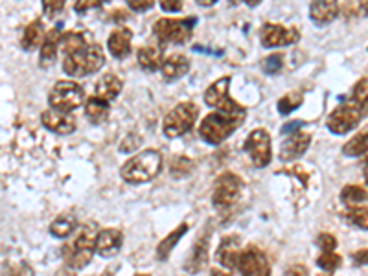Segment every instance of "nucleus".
<instances>
[{
	"instance_id": "obj_38",
	"label": "nucleus",
	"mask_w": 368,
	"mask_h": 276,
	"mask_svg": "<svg viewBox=\"0 0 368 276\" xmlns=\"http://www.w3.org/2000/svg\"><path fill=\"white\" fill-rule=\"evenodd\" d=\"M192 168H194V164H192L190 159L179 157V159H175V162H173L172 173L175 177H183V175H188V173L192 172Z\"/></svg>"
},
{
	"instance_id": "obj_54",
	"label": "nucleus",
	"mask_w": 368,
	"mask_h": 276,
	"mask_svg": "<svg viewBox=\"0 0 368 276\" xmlns=\"http://www.w3.org/2000/svg\"><path fill=\"white\" fill-rule=\"evenodd\" d=\"M102 276H115V275H113L111 271H107V273H104V275H102Z\"/></svg>"
},
{
	"instance_id": "obj_23",
	"label": "nucleus",
	"mask_w": 368,
	"mask_h": 276,
	"mask_svg": "<svg viewBox=\"0 0 368 276\" xmlns=\"http://www.w3.org/2000/svg\"><path fill=\"white\" fill-rule=\"evenodd\" d=\"M59 41H61V34H59L58 28H54L52 32H48L45 35V41L41 45V65L43 67H50V65L56 61V56H58V48H59Z\"/></svg>"
},
{
	"instance_id": "obj_49",
	"label": "nucleus",
	"mask_w": 368,
	"mask_h": 276,
	"mask_svg": "<svg viewBox=\"0 0 368 276\" xmlns=\"http://www.w3.org/2000/svg\"><path fill=\"white\" fill-rule=\"evenodd\" d=\"M359 107H361V111H363V115H368V96L367 98H363L361 102H359Z\"/></svg>"
},
{
	"instance_id": "obj_7",
	"label": "nucleus",
	"mask_w": 368,
	"mask_h": 276,
	"mask_svg": "<svg viewBox=\"0 0 368 276\" xmlns=\"http://www.w3.org/2000/svg\"><path fill=\"white\" fill-rule=\"evenodd\" d=\"M243 183L242 179L234 173H223L216 179L212 194V205L219 212H227L234 207L242 196Z\"/></svg>"
},
{
	"instance_id": "obj_46",
	"label": "nucleus",
	"mask_w": 368,
	"mask_h": 276,
	"mask_svg": "<svg viewBox=\"0 0 368 276\" xmlns=\"http://www.w3.org/2000/svg\"><path fill=\"white\" fill-rule=\"evenodd\" d=\"M354 264L356 265H367L368 264V249H365V251H357V253H354Z\"/></svg>"
},
{
	"instance_id": "obj_41",
	"label": "nucleus",
	"mask_w": 368,
	"mask_h": 276,
	"mask_svg": "<svg viewBox=\"0 0 368 276\" xmlns=\"http://www.w3.org/2000/svg\"><path fill=\"white\" fill-rule=\"evenodd\" d=\"M126 4L131 8L133 12L146 13L155 6V0H126Z\"/></svg>"
},
{
	"instance_id": "obj_10",
	"label": "nucleus",
	"mask_w": 368,
	"mask_h": 276,
	"mask_svg": "<svg viewBox=\"0 0 368 276\" xmlns=\"http://www.w3.org/2000/svg\"><path fill=\"white\" fill-rule=\"evenodd\" d=\"M363 111L354 102L345 105H339L337 109L328 116V129L335 135H346L352 129H356L357 124L361 122Z\"/></svg>"
},
{
	"instance_id": "obj_39",
	"label": "nucleus",
	"mask_w": 368,
	"mask_h": 276,
	"mask_svg": "<svg viewBox=\"0 0 368 276\" xmlns=\"http://www.w3.org/2000/svg\"><path fill=\"white\" fill-rule=\"evenodd\" d=\"M317 245H319L322 253H330V251H335V247H337V240H335V236H332V234H326V232H324V234L317 238Z\"/></svg>"
},
{
	"instance_id": "obj_26",
	"label": "nucleus",
	"mask_w": 368,
	"mask_h": 276,
	"mask_svg": "<svg viewBox=\"0 0 368 276\" xmlns=\"http://www.w3.org/2000/svg\"><path fill=\"white\" fill-rule=\"evenodd\" d=\"M85 115L87 118H89L92 124H96V126L104 124V122L109 118V102L96 98V96L91 100H87Z\"/></svg>"
},
{
	"instance_id": "obj_32",
	"label": "nucleus",
	"mask_w": 368,
	"mask_h": 276,
	"mask_svg": "<svg viewBox=\"0 0 368 276\" xmlns=\"http://www.w3.org/2000/svg\"><path fill=\"white\" fill-rule=\"evenodd\" d=\"M304 98H302V94L299 92H291L288 96H284V98L278 100V113L280 115H289V113H293L295 109H299L300 105H302Z\"/></svg>"
},
{
	"instance_id": "obj_36",
	"label": "nucleus",
	"mask_w": 368,
	"mask_h": 276,
	"mask_svg": "<svg viewBox=\"0 0 368 276\" xmlns=\"http://www.w3.org/2000/svg\"><path fill=\"white\" fill-rule=\"evenodd\" d=\"M284 67V56L282 54H273V56H267V58L262 61V70L265 74H278Z\"/></svg>"
},
{
	"instance_id": "obj_19",
	"label": "nucleus",
	"mask_w": 368,
	"mask_h": 276,
	"mask_svg": "<svg viewBox=\"0 0 368 276\" xmlns=\"http://www.w3.org/2000/svg\"><path fill=\"white\" fill-rule=\"evenodd\" d=\"M131 43H133L131 30L120 28V30H116V32H113L109 41H107L111 56L116 59L127 58L129 52H131Z\"/></svg>"
},
{
	"instance_id": "obj_8",
	"label": "nucleus",
	"mask_w": 368,
	"mask_h": 276,
	"mask_svg": "<svg viewBox=\"0 0 368 276\" xmlns=\"http://www.w3.org/2000/svg\"><path fill=\"white\" fill-rule=\"evenodd\" d=\"M85 100V92L76 81H58L54 89L50 91L48 96V104L56 111H63V113H70V111L78 109Z\"/></svg>"
},
{
	"instance_id": "obj_24",
	"label": "nucleus",
	"mask_w": 368,
	"mask_h": 276,
	"mask_svg": "<svg viewBox=\"0 0 368 276\" xmlns=\"http://www.w3.org/2000/svg\"><path fill=\"white\" fill-rule=\"evenodd\" d=\"M45 26L41 23L39 19L37 21H32V23L24 28L23 39H21V46H23L26 52H34L37 46L43 45L45 41Z\"/></svg>"
},
{
	"instance_id": "obj_37",
	"label": "nucleus",
	"mask_w": 368,
	"mask_h": 276,
	"mask_svg": "<svg viewBox=\"0 0 368 276\" xmlns=\"http://www.w3.org/2000/svg\"><path fill=\"white\" fill-rule=\"evenodd\" d=\"M65 2H67V0H43V13H45V17H58L59 13L63 12Z\"/></svg>"
},
{
	"instance_id": "obj_42",
	"label": "nucleus",
	"mask_w": 368,
	"mask_h": 276,
	"mask_svg": "<svg viewBox=\"0 0 368 276\" xmlns=\"http://www.w3.org/2000/svg\"><path fill=\"white\" fill-rule=\"evenodd\" d=\"M105 2H109V0H76L74 8L78 13H85L89 10H92V8L102 6Z\"/></svg>"
},
{
	"instance_id": "obj_31",
	"label": "nucleus",
	"mask_w": 368,
	"mask_h": 276,
	"mask_svg": "<svg viewBox=\"0 0 368 276\" xmlns=\"http://www.w3.org/2000/svg\"><path fill=\"white\" fill-rule=\"evenodd\" d=\"M341 199L346 205H361V203L368 201V192L361 186H356V184H350V186H345L343 192H341Z\"/></svg>"
},
{
	"instance_id": "obj_28",
	"label": "nucleus",
	"mask_w": 368,
	"mask_h": 276,
	"mask_svg": "<svg viewBox=\"0 0 368 276\" xmlns=\"http://www.w3.org/2000/svg\"><path fill=\"white\" fill-rule=\"evenodd\" d=\"M343 151L348 157H361L368 153V126L363 127L356 137L350 138L345 144V148H343Z\"/></svg>"
},
{
	"instance_id": "obj_16",
	"label": "nucleus",
	"mask_w": 368,
	"mask_h": 276,
	"mask_svg": "<svg viewBox=\"0 0 368 276\" xmlns=\"http://www.w3.org/2000/svg\"><path fill=\"white\" fill-rule=\"evenodd\" d=\"M339 15L337 0H313L310 8V17L317 26H328Z\"/></svg>"
},
{
	"instance_id": "obj_33",
	"label": "nucleus",
	"mask_w": 368,
	"mask_h": 276,
	"mask_svg": "<svg viewBox=\"0 0 368 276\" xmlns=\"http://www.w3.org/2000/svg\"><path fill=\"white\" fill-rule=\"evenodd\" d=\"M341 256L339 254H335L334 251H330V253H322L319 258H317V265L321 267L322 271H326V273H334L335 269H339L341 267Z\"/></svg>"
},
{
	"instance_id": "obj_14",
	"label": "nucleus",
	"mask_w": 368,
	"mask_h": 276,
	"mask_svg": "<svg viewBox=\"0 0 368 276\" xmlns=\"http://www.w3.org/2000/svg\"><path fill=\"white\" fill-rule=\"evenodd\" d=\"M41 124L56 135H70V133L76 131V120L69 113H63V111H45L41 115Z\"/></svg>"
},
{
	"instance_id": "obj_34",
	"label": "nucleus",
	"mask_w": 368,
	"mask_h": 276,
	"mask_svg": "<svg viewBox=\"0 0 368 276\" xmlns=\"http://www.w3.org/2000/svg\"><path fill=\"white\" fill-rule=\"evenodd\" d=\"M2 276H35V273L26 262H10L4 265Z\"/></svg>"
},
{
	"instance_id": "obj_22",
	"label": "nucleus",
	"mask_w": 368,
	"mask_h": 276,
	"mask_svg": "<svg viewBox=\"0 0 368 276\" xmlns=\"http://www.w3.org/2000/svg\"><path fill=\"white\" fill-rule=\"evenodd\" d=\"M120 92H122V80L116 74L109 72V74H105L104 78L96 83L94 96L100 100H105V102H113V100L118 98Z\"/></svg>"
},
{
	"instance_id": "obj_5",
	"label": "nucleus",
	"mask_w": 368,
	"mask_h": 276,
	"mask_svg": "<svg viewBox=\"0 0 368 276\" xmlns=\"http://www.w3.org/2000/svg\"><path fill=\"white\" fill-rule=\"evenodd\" d=\"M229 91L230 78H219L218 81H214L212 85L207 89V92H205V102H207V105L214 107V109H218L219 113H225V115L236 116V118L245 120L247 113H245L242 105L230 98Z\"/></svg>"
},
{
	"instance_id": "obj_6",
	"label": "nucleus",
	"mask_w": 368,
	"mask_h": 276,
	"mask_svg": "<svg viewBox=\"0 0 368 276\" xmlns=\"http://www.w3.org/2000/svg\"><path fill=\"white\" fill-rule=\"evenodd\" d=\"M199 109L196 104L192 102H184V104L175 105L164 118V135L168 138L183 137L184 133L192 131V127L196 124Z\"/></svg>"
},
{
	"instance_id": "obj_20",
	"label": "nucleus",
	"mask_w": 368,
	"mask_h": 276,
	"mask_svg": "<svg viewBox=\"0 0 368 276\" xmlns=\"http://www.w3.org/2000/svg\"><path fill=\"white\" fill-rule=\"evenodd\" d=\"M188 70H190V61H188V58L181 56V54H173V56L166 58L162 61L161 67L162 76L168 81H175L179 78H183L184 74H188Z\"/></svg>"
},
{
	"instance_id": "obj_27",
	"label": "nucleus",
	"mask_w": 368,
	"mask_h": 276,
	"mask_svg": "<svg viewBox=\"0 0 368 276\" xmlns=\"http://www.w3.org/2000/svg\"><path fill=\"white\" fill-rule=\"evenodd\" d=\"M186 232H188V225L186 223L179 225L177 229L173 230L170 236H166L161 243H159V247H157V258L161 260V262L168 260V256H170V253L173 251V247L177 245L179 240H181Z\"/></svg>"
},
{
	"instance_id": "obj_52",
	"label": "nucleus",
	"mask_w": 368,
	"mask_h": 276,
	"mask_svg": "<svg viewBox=\"0 0 368 276\" xmlns=\"http://www.w3.org/2000/svg\"><path fill=\"white\" fill-rule=\"evenodd\" d=\"M361 10H363V13L368 17V0H361Z\"/></svg>"
},
{
	"instance_id": "obj_30",
	"label": "nucleus",
	"mask_w": 368,
	"mask_h": 276,
	"mask_svg": "<svg viewBox=\"0 0 368 276\" xmlns=\"http://www.w3.org/2000/svg\"><path fill=\"white\" fill-rule=\"evenodd\" d=\"M76 229H78L76 218L72 214H69V216H61L50 225V234L56 238H69Z\"/></svg>"
},
{
	"instance_id": "obj_18",
	"label": "nucleus",
	"mask_w": 368,
	"mask_h": 276,
	"mask_svg": "<svg viewBox=\"0 0 368 276\" xmlns=\"http://www.w3.org/2000/svg\"><path fill=\"white\" fill-rule=\"evenodd\" d=\"M240 240L238 236H227L221 240L218 251H216V260L227 269H236L240 262Z\"/></svg>"
},
{
	"instance_id": "obj_17",
	"label": "nucleus",
	"mask_w": 368,
	"mask_h": 276,
	"mask_svg": "<svg viewBox=\"0 0 368 276\" xmlns=\"http://www.w3.org/2000/svg\"><path fill=\"white\" fill-rule=\"evenodd\" d=\"M310 144H311V137L308 133L302 131L293 133V135L284 142L282 148H280V159H282L284 162L295 161V159H299V157L304 155L306 151H308V148H310Z\"/></svg>"
},
{
	"instance_id": "obj_25",
	"label": "nucleus",
	"mask_w": 368,
	"mask_h": 276,
	"mask_svg": "<svg viewBox=\"0 0 368 276\" xmlns=\"http://www.w3.org/2000/svg\"><path fill=\"white\" fill-rule=\"evenodd\" d=\"M138 65L142 67L148 72H155L162 67V61H164V54H162V48L159 46H144L138 50Z\"/></svg>"
},
{
	"instance_id": "obj_9",
	"label": "nucleus",
	"mask_w": 368,
	"mask_h": 276,
	"mask_svg": "<svg viewBox=\"0 0 368 276\" xmlns=\"http://www.w3.org/2000/svg\"><path fill=\"white\" fill-rule=\"evenodd\" d=\"M196 19H161L153 26V34L161 43L184 45L192 37Z\"/></svg>"
},
{
	"instance_id": "obj_50",
	"label": "nucleus",
	"mask_w": 368,
	"mask_h": 276,
	"mask_svg": "<svg viewBox=\"0 0 368 276\" xmlns=\"http://www.w3.org/2000/svg\"><path fill=\"white\" fill-rule=\"evenodd\" d=\"M210 276H229V273H225V271H219V269H212Z\"/></svg>"
},
{
	"instance_id": "obj_45",
	"label": "nucleus",
	"mask_w": 368,
	"mask_h": 276,
	"mask_svg": "<svg viewBox=\"0 0 368 276\" xmlns=\"http://www.w3.org/2000/svg\"><path fill=\"white\" fill-rule=\"evenodd\" d=\"M310 273H308V267L306 265H291L288 269V273H286V276H308Z\"/></svg>"
},
{
	"instance_id": "obj_47",
	"label": "nucleus",
	"mask_w": 368,
	"mask_h": 276,
	"mask_svg": "<svg viewBox=\"0 0 368 276\" xmlns=\"http://www.w3.org/2000/svg\"><path fill=\"white\" fill-rule=\"evenodd\" d=\"M302 126H304L302 122H291L289 126H284L282 131L284 133H293V131H297V129H300V127H302Z\"/></svg>"
},
{
	"instance_id": "obj_43",
	"label": "nucleus",
	"mask_w": 368,
	"mask_h": 276,
	"mask_svg": "<svg viewBox=\"0 0 368 276\" xmlns=\"http://www.w3.org/2000/svg\"><path fill=\"white\" fill-rule=\"evenodd\" d=\"M142 144V138H138V137H127L124 142L120 144V151L122 153H133V151L137 150L138 146Z\"/></svg>"
},
{
	"instance_id": "obj_1",
	"label": "nucleus",
	"mask_w": 368,
	"mask_h": 276,
	"mask_svg": "<svg viewBox=\"0 0 368 276\" xmlns=\"http://www.w3.org/2000/svg\"><path fill=\"white\" fill-rule=\"evenodd\" d=\"M96 238H98V230L94 225L89 223L85 227H80L76 236L70 242L65 243L63 249H61L65 264L74 271L87 267L91 264L94 253H96Z\"/></svg>"
},
{
	"instance_id": "obj_4",
	"label": "nucleus",
	"mask_w": 368,
	"mask_h": 276,
	"mask_svg": "<svg viewBox=\"0 0 368 276\" xmlns=\"http://www.w3.org/2000/svg\"><path fill=\"white\" fill-rule=\"evenodd\" d=\"M242 118H236V116H229L225 113H210V115L201 122L199 126V135L205 142L212 146L223 144L225 140L236 131L238 127L242 126Z\"/></svg>"
},
{
	"instance_id": "obj_21",
	"label": "nucleus",
	"mask_w": 368,
	"mask_h": 276,
	"mask_svg": "<svg viewBox=\"0 0 368 276\" xmlns=\"http://www.w3.org/2000/svg\"><path fill=\"white\" fill-rule=\"evenodd\" d=\"M208 240H210V236H208V232H207L205 236H201L196 242V245H194V249H192L190 258H188V262L184 264V267H186V271H188V273H199V271H201L203 267L207 265L208 247H210Z\"/></svg>"
},
{
	"instance_id": "obj_15",
	"label": "nucleus",
	"mask_w": 368,
	"mask_h": 276,
	"mask_svg": "<svg viewBox=\"0 0 368 276\" xmlns=\"http://www.w3.org/2000/svg\"><path fill=\"white\" fill-rule=\"evenodd\" d=\"M122 243H124V236H122L120 230H100L98 238H96V253H98L102 258H113L122 249Z\"/></svg>"
},
{
	"instance_id": "obj_51",
	"label": "nucleus",
	"mask_w": 368,
	"mask_h": 276,
	"mask_svg": "<svg viewBox=\"0 0 368 276\" xmlns=\"http://www.w3.org/2000/svg\"><path fill=\"white\" fill-rule=\"evenodd\" d=\"M243 2H245L247 6L254 8V6H258V4H260V2H262V0H243Z\"/></svg>"
},
{
	"instance_id": "obj_3",
	"label": "nucleus",
	"mask_w": 368,
	"mask_h": 276,
	"mask_svg": "<svg viewBox=\"0 0 368 276\" xmlns=\"http://www.w3.org/2000/svg\"><path fill=\"white\" fill-rule=\"evenodd\" d=\"M105 63V56L102 46L89 43L85 48H81L78 52L65 56L63 70L65 74L72 76V78H83V76H91L98 72Z\"/></svg>"
},
{
	"instance_id": "obj_11",
	"label": "nucleus",
	"mask_w": 368,
	"mask_h": 276,
	"mask_svg": "<svg viewBox=\"0 0 368 276\" xmlns=\"http://www.w3.org/2000/svg\"><path fill=\"white\" fill-rule=\"evenodd\" d=\"M243 150L247 151L251 161L256 168H265L271 162L273 151H271V137L265 129H254L245 140Z\"/></svg>"
},
{
	"instance_id": "obj_48",
	"label": "nucleus",
	"mask_w": 368,
	"mask_h": 276,
	"mask_svg": "<svg viewBox=\"0 0 368 276\" xmlns=\"http://www.w3.org/2000/svg\"><path fill=\"white\" fill-rule=\"evenodd\" d=\"M196 2L203 8H210V6H214V4H216L218 0H196Z\"/></svg>"
},
{
	"instance_id": "obj_13",
	"label": "nucleus",
	"mask_w": 368,
	"mask_h": 276,
	"mask_svg": "<svg viewBox=\"0 0 368 276\" xmlns=\"http://www.w3.org/2000/svg\"><path fill=\"white\" fill-rule=\"evenodd\" d=\"M238 269L242 276H271V267L262 251L256 247L245 249L240 254V262H238Z\"/></svg>"
},
{
	"instance_id": "obj_35",
	"label": "nucleus",
	"mask_w": 368,
	"mask_h": 276,
	"mask_svg": "<svg viewBox=\"0 0 368 276\" xmlns=\"http://www.w3.org/2000/svg\"><path fill=\"white\" fill-rule=\"evenodd\" d=\"M346 219H348L354 227H357V229L368 230V207L352 208V210L346 212Z\"/></svg>"
},
{
	"instance_id": "obj_40",
	"label": "nucleus",
	"mask_w": 368,
	"mask_h": 276,
	"mask_svg": "<svg viewBox=\"0 0 368 276\" xmlns=\"http://www.w3.org/2000/svg\"><path fill=\"white\" fill-rule=\"evenodd\" d=\"M368 96V78L361 80L359 83H356L354 87V91H352V102L354 104H359L363 98H367Z\"/></svg>"
},
{
	"instance_id": "obj_55",
	"label": "nucleus",
	"mask_w": 368,
	"mask_h": 276,
	"mask_svg": "<svg viewBox=\"0 0 368 276\" xmlns=\"http://www.w3.org/2000/svg\"><path fill=\"white\" fill-rule=\"evenodd\" d=\"M135 276H148V275H135Z\"/></svg>"
},
{
	"instance_id": "obj_12",
	"label": "nucleus",
	"mask_w": 368,
	"mask_h": 276,
	"mask_svg": "<svg viewBox=\"0 0 368 276\" xmlns=\"http://www.w3.org/2000/svg\"><path fill=\"white\" fill-rule=\"evenodd\" d=\"M300 39L299 30L286 28L280 24H265L260 32V41L265 48H278V46L295 45Z\"/></svg>"
},
{
	"instance_id": "obj_56",
	"label": "nucleus",
	"mask_w": 368,
	"mask_h": 276,
	"mask_svg": "<svg viewBox=\"0 0 368 276\" xmlns=\"http://www.w3.org/2000/svg\"><path fill=\"white\" fill-rule=\"evenodd\" d=\"M367 184H368V175H367Z\"/></svg>"
},
{
	"instance_id": "obj_2",
	"label": "nucleus",
	"mask_w": 368,
	"mask_h": 276,
	"mask_svg": "<svg viewBox=\"0 0 368 276\" xmlns=\"http://www.w3.org/2000/svg\"><path fill=\"white\" fill-rule=\"evenodd\" d=\"M162 168V155L155 150L140 151L138 155L131 157L129 161L122 166V179L126 183L142 184L150 183L151 179L159 175Z\"/></svg>"
},
{
	"instance_id": "obj_29",
	"label": "nucleus",
	"mask_w": 368,
	"mask_h": 276,
	"mask_svg": "<svg viewBox=\"0 0 368 276\" xmlns=\"http://www.w3.org/2000/svg\"><path fill=\"white\" fill-rule=\"evenodd\" d=\"M87 45H89V43H87L85 34H81V32H67V34H61V41H59V48L63 50L65 56L78 52L81 48H85Z\"/></svg>"
},
{
	"instance_id": "obj_44",
	"label": "nucleus",
	"mask_w": 368,
	"mask_h": 276,
	"mask_svg": "<svg viewBox=\"0 0 368 276\" xmlns=\"http://www.w3.org/2000/svg\"><path fill=\"white\" fill-rule=\"evenodd\" d=\"M181 2H183V0H159L162 12H168V13L181 12Z\"/></svg>"
},
{
	"instance_id": "obj_53",
	"label": "nucleus",
	"mask_w": 368,
	"mask_h": 276,
	"mask_svg": "<svg viewBox=\"0 0 368 276\" xmlns=\"http://www.w3.org/2000/svg\"><path fill=\"white\" fill-rule=\"evenodd\" d=\"M365 155H367V157H365V166L368 168V153H365Z\"/></svg>"
}]
</instances>
